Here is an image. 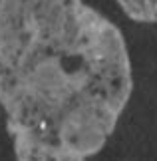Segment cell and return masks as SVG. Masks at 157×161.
<instances>
[{
    "label": "cell",
    "mask_w": 157,
    "mask_h": 161,
    "mask_svg": "<svg viewBox=\"0 0 157 161\" xmlns=\"http://www.w3.org/2000/svg\"><path fill=\"white\" fill-rule=\"evenodd\" d=\"M133 92L123 34L84 0H0V108L16 161H87Z\"/></svg>",
    "instance_id": "cell-1"
},
{
    "label": "cell",
    "mask_w": 157,
    "mask_h": 161,
    "mask_svg": "<svg viewBox=\"0 0 157 161\" xmlns=\"http://www.w3.org/2000/svg\"><path fill=\"white\" fill-rule=\"evenodd\" d=\"M123 14L139 24H157V0H117Z\"/></svg>",
    "instance_id": "cell-2"
}]
</instances>
